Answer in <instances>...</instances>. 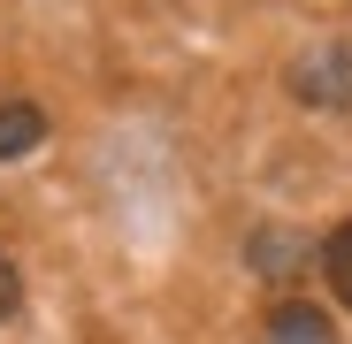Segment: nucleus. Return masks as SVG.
<instances>
[{
  "label": "nucleus",
  "mask_w": 352,
  "mask_h": 344,
  "mask_svg": "<svg viewBox=\"0 0 352 344\" xmlns=\"http://www.w3.org/2000/svg\"><path fill=\"white\" fill-rule=\"evenodd\" d=\"M46 138V115L31 107V100H8L0 107V161H16V153H31Z\"/></svg>",
  "instance_id": "nucleus-3"
},
{
  "label": "nucleus",
  "mask_w": 352,
  "mask_h": 344,
  "mask_svg": "<svg viewBox=\"0 0 352 344\" xmlns=\"http://www.w3.org/2000/svg\"><path fill=\"white\" fill-rule=\"evenodd\" d=\"M268 344H337V329H329V314L322 306H276L268 314Z\"/></svg>",
  "instance_id": "nucleus-2"
},
{
  "label": "nucleus",
  "mask_w": 352,
  "mask_h": 344,
  "mask_svg": "<svg viewBox=\"0 0 352 344\" xmlns=\"http://www.w3.org/2000/svg\"><path fill=\"white\" fill-rule=\"evenodd\" d=\"M322 268H329V291L352 306V222L329 229V245H322Z\"/></svg>",
  "instance_id": "nucleus-5"
},
{
  "label": "nucleus",
  "mask_w": 352,
  "mask_h": 344,
  "mask_svg": "<svg viewBox=\"0 0 352 344\" xmlns=\"http://www.w3.org/2000/svg\"><path fill=\"white\" fill-rule=\"evenodd\" d=\"M16 299H23V283H16V268H8V253H0V321L16 314Z\"/></svg>",
  "instance_id": "nucleus-6"
},
{
  "label": "nucleus",
  "mask_w": 352,
  "mask_h": 344,
  "mask_svg": "<svg viewBox=\"0 0 352 344\" xmlns=\"http://www.w3.org/2000/svg\"><path fill=\"white\" fill-rule=\"evenodd\" d=\"M299 260H307V253H299L291 229H261V238H253V268H261V275H291Z\"/></svg>",
  "instance_id": "nucleus-4"
},
{
  "label": "nucleus",
  "mask_w": 352,
  "mask_h": 344,
  "mask_svg": "<svg viewBox=\"0 0 352 344\" xmlns=\"http://www.w3.org/2000/svg\"><path fill=\"white\" fill-rule=\"evenodd\" d=\"M291 92L307 107H352V46H314L291 69Z\"/></svg>",
  "instance_id": "nucleus-1"
}]
</instances>
